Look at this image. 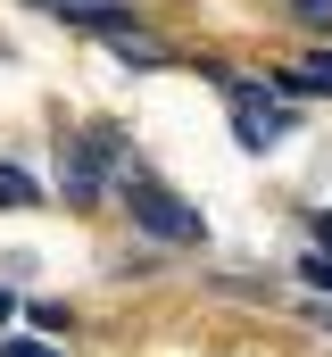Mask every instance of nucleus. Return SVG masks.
<instances>
[{
    "label": "nucleus",
    "instance_id": "nucleus-1",
    "mask_svg": "<svg viewBox=\"0 0 332 357\" xmlns=\"http://www.w3.org/2000/svg\"><path fill=\"white\" fill-rule=\"evenodd\" d=\"M116 199H125V216H133L150 241H174V250H208V216H199L191 199H174L158 175L125 167V175H116Z\"/></svg>",
    "mask_w": 332,
    "mask_h": 357
},
{
    "label": "nucleus",
    "instance_id": "nucleus-2",
    "mask_svg": "<svg viewBox=\"0 0 332 357\" xmlns=\"http://www.w3.org/2000/svg\"><path fill=\"white\" fill-rule=\"evenodd\" d=\"M116 175H125L116 133H59V191H67V208H100L116 191Z\"/></svg>",
    "mask_w": 332,
    "mask_h": 357
},
{
    "label": "nucleus",
    "instance_id": "nucleus-3",
    "mask_svg": "<svg viewBox=\"0 0 332 357\" xmlns=\"http://www.w3.org/2000/svg\"><path fill=\"white\" fill-rule=\"evenodd\" d=\"M225 84V100H233V142L241 150H274L299 116H291V100H282V84H249V75H216Z\"/></svg>",
    "mask_w": 332,
    "mask_h": 357
},
{
    "label": "nucleus",
    "instance_id": "nucleus-4",
    "mask_svg": "<svg viewBox=\"0 0 332 357\" xmlns=\"http://www.w3.org/2000/svg\"><path fill=\"white\" fill-rule=\"evenodd\" d=\"M75 33H100V42H108V50H116L125 67H166V42L150 33V25H133L125 8H116V17H83Z\"/></svg>",
    "mask_w": 332,
    "mask_h": 357
},
{
    "label": "nucleus",
    "instance_id": "nucleus-5",
    "mask_svg": "<svg viewBox=\"0 0 332 357\" xmlns=\"http://www.w3.org/2000/svg\"><path fill=\"white\" fill-rule=\"evenodd\" d=\"M42 199H50L42 183L25 175V167H8V158H0V208H42Z\"/></svg>",
    "mask_w": 332,
    "mask_h": 357
},
{
    "label": "nucleus",
    "instance_id": "nucleus-6",
    "mask_svg": "<svg viewBox=\"0 0 332 357\" xmlns=\"http://www.w3.org/2000/svg\"><path fill=\"white\" fill-rule=\"evenodd\" d=\"M33 8H50V17H67V25H83V17H116L125 0H33Z\"/></svg>",
    "mask_w": 332,
    "mask_h": 357
},
{
    "label": "nucleus",
    "instance_id": "nucleus-7",
    "mask_svg": "<svg viewBox=\"0 0 332 357\" xmlns=\"http://www.w3.org/2000/svg\"><path fill=\"white\" fill-rule=\"evenodd\" d=\"M25 316H33V333H50V341L67 333V307H59V299H42V307H25Z\"/></svg>",
    "mask_w": 332,
    "mask_h": 357
},
{
    "label": "nucleus",
    "instance_id": "nucleus-8",
    "mask_svg": "<svg viewBox=\"0 0 332 357\" xmlns=\"http://www.w3.org/2000/svg\"><path fill=\"white\" fill-rule=\"evenodd\" d=\"M291 8H299V25H308V33H332V0H291Z\"/></svg>",
    "mask_w": 332,
    "mask_h": 357
},
{
    "label": "nucleus",
    "instance_id": "nucleus-9",
    "mask_svg": "<svg viewBox=\"0 0 332 357\" xmlns=\"http://www.w3.org/2000/svg\"><path fill=\"white\" fill-rule=\"evenodd\" d=\"M299 274H308L316 291H332V250H308V258H299Z\"/></svg>",
    "mask_w": 332,
    "mask_h": 357
},
{
    "label": "nucleus",
    "instance_id": "nucleus-10",
    "mask_svg": "<svg viewBox=\"0 0 332 357\" xmlns=\"http://www.w3.org/2000/svg\"><path fill=\"white\" fill-rule=\"evenodd\" d=\"M0 357H59L50 341H0Z\"/></svg>",
    "mask_w": 332,
    "mask_h": 357
},
{
    "label": "nucleus",
    "instance_id": "nucleus-11",
    "mask_svg": "<svg viewBox=\"0 0 332 357\" xmlns=\"http://www.w3.org/2000/svg\"><path fill=\"white\" fill-rule=\"evenodd\" d=\"M0 316H17V307H8V291H0Z\"/></svg>",
    "mask_w": 332,
    "mask_h": 357
},
{
    "label": "nucleus",
    "instance_id": "nucleus-12",
    "mask_svg": "<svg viewBox=\"0 0 332 357\" xmlns=\"http://www.w3.org/2000/svg\"><path fill=\"white\" fill-rule=\"evenodd\" d=\"M324 250H332V216H324Z\"/></svg>",
    "mask_w": 332,
    "mask_h": 357
}]
</instances>
